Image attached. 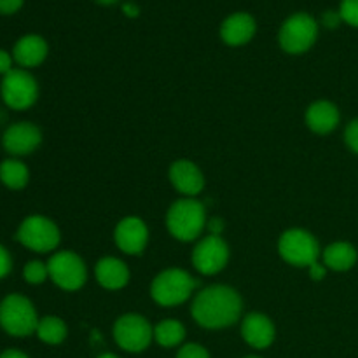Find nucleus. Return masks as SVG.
I'll list each match as a JSON object with an SVG mask.
<instances>
[{"label":"nucleus","instance_id":"f257e3e1","mask_svg":"<svg viewBox=\"0 0 358 358\" xmlns=\"http://www.w3.org/2000/svg\"><path fill=\"white\" fill-rule=\"evenodd\" d=\"M243 301L240 294L227 285H212L194 297L191 313L205 329H224L240 318Z\"/></svg>","mask_w":358,"mask_h":358},{"label":"nucleus","instance_id":"f03ea898","mask_svg":"<svg viewBox=\"0 0 358 358\" xmlns=\"http://www.w3.org/2000/svg\"><path fill=\"white\" fill-rule=\"evenodd\" d=\"M166 227L177 240H196L206 227V210L203 203L196 198L175 201L166 213Z\"/></svg>","mask_w":358,"mask_h":358},{"label":"nucleus","instance_id":"7ed1b4c3","mask_svg":"<svg viewBox=\"0 0 358 358\" xmlns=\"http://www.w3.org/2000/svg\"><path fill=\"white\" fill-rule=\"evenodd\" d=\"M198 282L187 271L178 268L166 269L154 278L150 296L159 306H178L191 297Z\"/></svg>","mask_w":358,"mask_h":358},{"label":"nucleus","instance_id":"20e7f679","mask_svg":"<svg viewBox=\"0 0 358 358\" xmlns=\"http://www.w3.org/2000/svg\"><path fill=\"white\" fill-rule=\"evenodd\" d=\"M38 318L34 304L23 296H7L0 303V327L14 338H27L37 331Z\"/></svg>","mask_w":358,"mask_h":358},{"label":"nucleus","instance_id":"39448f33","mask_svg":"<svg viewBox=\"0 0 358 358\" xmlns=\"http://www.w3.org/2000/svg\"><path fill=\"white\" fill-rule=\"evenodd\" d=\"M278 252L282 259L297 268H310L318 262L320 245L317 238L304 229H289L278 241Z\"/></svg>","mask_w":358,"mask_h":358},{"label":"nucleus","instance_id":"423d86ee","mask_svg":"<svg viewBox=\"0 0 358 358\" xmlns=\"http://www.w3.org/2000/svg\"><path fill=\"white\" fill-rule=\"evenodd\" d=\"M318 37V23L306 13H297L283 23L278 41L283 51L290 55L306 52Z\"/></svg>","mask_w":358,"mask_h":358},{"label":"nucleus","instance_id":"0eeeda50","mask_svg":"<svg viewBox=\"0 0 358 358\" xmlns=\"http://www.w3.org/2000/svg\"><path fill=\"white\" fill-rule=\"evenodd\" d=\"M16 238L30 250L45 254L59 245V229L48 217L31 215L21 222Z\"/></svg>","mask_w":358,"mask_h":358},{"label":"nucleus","instance_id":"6e6552de","mask_svg":"<svg viewBox=\"0 0 358 358\" xmlns=\"http://www.w3.org/2000/svg\"><path fill=\"white\" fill-rule=\"evenodd\" d=\"M154 338V329L142 315H122L114 325V339L124 352L138 353L149 348Z\"/></svg>","mask_w":358,"mask_h":358},{"label":"nucleus","instance_id":"1a4fd4ad","mask_svg":"<svg viewBox=\"0 0 358 358\" xmlns=\"http://www.w3.org/2000/svg\"><path fill=\"white\" fill-rule=\"evenodd\" d=\"M49 278L63 290H79L86 283L87 271L83 259L73 252H58L48 262Z\"/></svg>","mask_w":358,"mask_h":358},{"label":"nucleus","instance_id":"9d476101","mask_svg":"<svg viewBox=\"0 0 358 358\" xmlns=\"http://www.w3.org/2000/svg\"><path fill=\"white\" fill-rule=\"evenodd\" d=\"M0 91L7 107L14 110H24L31 107L38 96V87L34 76L21 69H13L3 76Z\"/></svg>","mask_w":358,"mask_h":358},{"label":"nucleus","instance_id":"9b49d317","mask_svg":"<svg viewBox=\"0 0 358 358\" xmlns=\"http://www.w3.org/2000/svg\"><path fill=\"white\" fill-rule=\"evenodd\" d=\"M229 261V247L220 236H206L192 252V264L201 275H217Z\"/></svg>","mask_w":358,"mask_h":358},{"label":"nucleus","instance_id":"f8f14e48","mask_svg":"<svg viewBox=\"0 0 358 358\" xmlns=\"http://www.w3.org/2000/svg\"><path fill=\"white\" fill-rule=\"evenodd\" d=\"M115 243L124 254L138 255L145 250L149 241V229L138 217H126L115 227Z\"/></svg>","mask_w":358,"mask_h":358},{"label":"nucleus","instance_id":"ddd939ff","mask_svg":"<svg viewBox=\"0 0 358 358\" xmlns=\"http://www.w3.org/2000/svg\"><path fill=\"white\" fill-rule=\"evenodd\" d=\"M42 142L41 129L31 122H17L3 133V147L13 156H27Z\"/></svg>","mask_w":358,"mask_h":358},{"label":"nucleus","instance_id":"4468645a","mask_svg":"<svg viewBox=\"0 0 358 358\" xmlns=\"http://www.w3.org/2000/svg\"><path fill=\"white\" fill-rule=\"evenodd\" d=\"M170 180L178 192L194 198L205 187V177L194 163L187 159L175 161L170 166Z\"/></svg>","mask_w":358,"mask_h":358},{"label":"nucleus","instance_id":"2eb2a0df","mask_svg":"<svg viewBox=\"0 0 358 358\" xmlns=\"http://www.w3.org/2000/svg\"><path fill=\"white\" fill-rule=\"evenodd\" d=\"M241 336L252 348L264 350L275 341V325L266 315L250 313L243 318Z\"/></svg>","mask_w":358,"mask_h":358},{"label":"nucleus","instance_id":"dca6fc26","mask_svg":"<svg viewBox=\"0 0 358 358\" xmlns=\"http://www.w3.org/2000/svg\"><path fill=\"white\" fill-rule=\"evenodd\" d=\"M255 20L247 13L231 14L220 27V37L227 45H243L255 35Z\"/></svg>","mask_w":358,"mask_h":358},{"label":"nucleus","instance_id":"f3484780","mask_svg":"<svg viewBox=\"0 0 358 358\" xmlns=\"http://www.w3.org/2000/svg\"><path fill=\"white\" fill-rule=\"evenodd\" d=\"M339 121H341V115H339L338 107L327 100L315 101L306 112V124L310 126L311 131L318 135H327L334 131Z\"/></svg>","mask_w":358,"mask_h":358},{"label":"nucleus","instance_id":"a211bd4d","mask_svg":"<svg viewBox=\"0 0 358 358\" xmlns=\"http://www.w3.org/2000/svg\"><path fill=\"white\" fill-rule=\"evenodd\" d=\"M96 280L103 289L119 290L128 285L129 269L122 261L115 257H103L96 264Z\"/></svg>","mask_w":358,"mask_h":358},{"label":"nucleus","instance_id":"6ab92c4d","mask_svg":"<svg viewBox=\"0 0 358 358\" xmlns=\"http://www.w3.org/2000/svg\"><path fill=\"white\" fill-rule=\"evenodd\" d=\"M14 59L24 69L41 65L48 56V44L38 35H24L14 45Z\"/></svg>","mask_w":358,"mask_h":358},{"label":"nucleus","instance_id":"aec40b11","mask_svg":"<svg viewBox=\"0 0 358 358\" xmlns=\"http://www.w3.org/2000/svg\"><path fill=\"white\" fill-rule=\"evenodd\" d=\"M322 259L327 269H334V271H348L357 264L358 254L352 243L346 241H338L332 243L322 252Z\"/></svg>","mask_w":358,"mask_h":358},{"label":"nucleus","instance_id":"412c9836","mask_svg":"<svg viewBox=\"0 0 358 358\" xmlns=\"http://www.w3.org/2000/svg\"><path fill=\"white\" fill-rule=\"evenodd\" d=\"M185 338V329L177 320H163L154 327V339L163 348L178 346Z\"/></svg>","mask_w":358,"mask_h":358},{"label":"nucleus","instance_id":"4be33fe9","mask_svg":"<svg viewBox=\"0 0 358 358\" xmlns=\"http://www.w3.org/2000/svg\"><path fill=\"white\" fill-rule=\"evenodd\" d=\"M35 334L38 336L41 341L48 343V345H59L66 338V325L62 318L45 317L42 320H38Z\"/></svg>","mask_w":358,"mask_h":358},{"label":"nucleus","instance_id":"5701e85b","mask_svg":"<svg viewBox=\"0 0 358 358\" xmlns=\"http://www.w3.org/2000/svg\"><path fill=\"white\" fill-rule=\"evenodd\" d=\"M0 180L9 189H23L28 184V168L16 159L3 161L0 164Z\"/></svg>","mask_w":358,"mask_h":358},{"label":"nucleus","instance_id":"b1692460","mask_svg":"<svg viewBox=\"0 0 358 358\" xmlns=\"http://www.w3.org/2000/svg\"><path fill=\"white\" fill-rule=\"evenodd\" d=\"M23 276L28 283L31 285H38V283H44L45 278H49V269L48 264L41 261H30L23 269Z\"/></svg>","mask_w":358,"mask_h":358},{"label":"nucleus","instance_id":"393cba45","mask_svg":"<svg viewBox=\"0 0 358 358\" xmlns=\"http://www.w3.org/2000/svg\"><path fill=\"white\" fill-rule=\"evenodd\" d=\"M343 21L358 28V0H343L339 7Z\"/></svg>","mask_w":358,"mask_h":358},{"label":"nucleus","instance_id":"a878e982","mask_svg":"<svg viewBox=\"0 0 358 358\" xmlns=\"http://www.w3.org/2000/svg\"><path fill=\"white\" fill-rule=\"evenodd\" d=\"M177 358H210L208 352L201 345H185L182 346L180 352L177 353Z\"/></svg>","mask_w":358,"mask_h":358},{"label":"nucleus","instance_id":"bb28decb","mask_svg":"<svg viewBox=\"0 0 358 358\" xmlns=\"http://www.w3.org/2000/svg\"><path fill=\"white\" fill-rule=\"evenodd\" d=\"M345 142L353 152L358 154V119H353L345 129Z\"/></svg>","mask_w":358,"mask_h":358},{"label":"nucleus","instance_id":"cd10ccee","mask_svg":"<svg viewBox=\"0 0 358 358\" xmlns=\"http://www.w3.org/2000/svg\"><path fill=\"white\" fill-rule=\"evenodd\" d=\"M10 268H13V261H10V255L6 248L0 245V278L9 275Z\"/></svg>","mask_w":358,"mask_h":358},{"label":"nucleus","instance_id":"c85d7f7f","mask_svg":"<svg viewBox=\"0 0 358 358\" xmlns=\"http://www.w3.org/2000/svg\"><path fill=\"white\" fill-rule=\"evenodd\" d=\"M341 21H343L341 14L334 13V10H327V13H324V16H322V23H324V27L327 28H338Z\"/></svg>","mask_w":358,"mask_h":358},{"label":"nucleus","instance_id":"c756f323","mask_svg":"<svg viewBox=\"0 0 358 358\" xmlns=\"http://www.w3.org/2000/svg\"><path fill=\"white\" fill-rule=\"evenodd\" d=\"M23 0H0V13L2 14H14L21 9Z\"/></svg>","mask_w":358,"mask_h":358},{"label":"nucleus","instance_id":"7c9ffc66","mask_svg":"<svg viewBox=\"0 0 358 358\" xmlns=\"http://www.w3.org/2000/svg\"><path fill=\"white\" fill-rule=\"evenodd\" d=\"M308 269H310V276L315 280V282L324 280L325 275H327V268H325L324 262H315V264H311Z\"/></svg>","mask_w":358,"mask_h":358},{"label":"nucleus","instance_id":"2f4dec72","mask_svg":"<svg viewBox=\"0 0 358 358\" xmlns=\"http://www.w3.org/2000/svg\"><path fill=\"white\" fill-rule=\"evenodd\" d=\"M10 66H13V58H10V55L7 51H3V49H0V73H9Z\"/></svg>","mask_w":358,"mask_h":358},{"label":"nucleus","instance_id":"473e14b6","mask_svg":"<svg viewBox=\"0 0 358 358\" xmlns=\"http://www.w3.org/2000/svg\"><path fill=\"white\" fill-rule=\"evenodd\" d=\"M206 226H208V231L212 236H220L224 231V222L220 219H212L206 222Z\"/></svg>","mask_w":358,"mask_h":358},{"label":"nucleus","instance_id":"72a5a7b5","mask_svg":"<svg viewBox=\"0 0 358 358\" xmlns=\"http://www.w3.org/2000/svg\"><path fill=\"white\" fill-rule=\"evenodd\" d=\"M122 10H124L126 16H129V17H135V16H138V14H140L138 6H135L133 2H126L124 6H122Z\"/></svg>","mask_w":358,"mask_h":358},{"label":"nucleus","instance_id":"f704fd0d","mask_svg":"<svg viewBox=\"0 0 358 358\" xmlns=\"http://www.w3.org/2000/svg\"><path fill=\"white\" fill-rule=\"evenodd\" d=\"M0 358H28L24 355L23 352H17V350H7V352H3Z\"/></svg>","mask_w":358,"mask_h":358},{"label":"nucleus","instance_id":"c9c22d12","mask_svg":"<svg viewBox=\"0 0 358 358\" xmlns=\"http://www.w3.org/2000/svg\"><path fill=\"white\" fill-rule=\"evenodd\" d=\"M94 2H98L100 6H114V3H117L119 0H94Z\"/></svg>","mask_w":358,"mask_h":358},{"label":"nucleus","instance_id":"e433bc0d","mask_svg":"<svg viewBox=\"0 0 358 358\" xmlns=\"http://www.w3.org/2000/svg\"><path fill=\"white\" fill-rule=\"evenodd\" d=\"M98 358H119V357L112 355V353H103V355H100Z\"/></svg>","mask_w":358,"mask_h":358},{"label":"nucleus","instance_id":"4c0bfd02","mask_svg":"<svg viewBox=\"0 0 358 358\" xmlns=\"http://www.w3.org/2000/svg\"><path fill=\"white\" fill-rule=\"evenodd\" d=\"M247 358H259V357H247Z\"/></svg>","mask_w":358,"mask_h":358}]
</instances>
